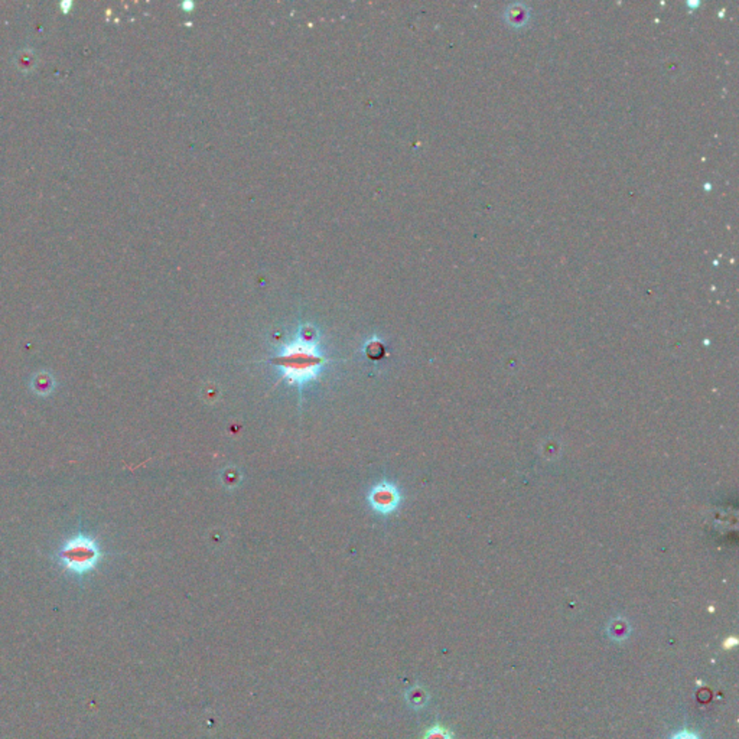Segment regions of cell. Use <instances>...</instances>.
<instances>
[{
    "label": "cell",
    "instance_id": "1",
    "mask_svg": "<svg viewBox=\"0 0 739 739\" xmlns=\"http://www.w3.org/2000/svg\"><path fill=\"white\" fill-rule=\"evenodd\" d=\"M271 363L282 368L288 385L302 387L318 377L328 358L318 350V343L313 336L301 335L271 358Z\"/></svg>",
    "mask_w": 739,
    "mask_h": 739
},
{
    "label": "cell",
    "instance_id": "3",
    "mask_svg": "<svg viewBox=\"0 0 739 739\" xmlns=\"http://www.w3.org/2000/svg\"><path fill=\"white\" fill-rule=\"evenodd\" d=\"M400 501V495L397 488L390 482H382L375 485V487L368 494V502L373 507V510L380 514H390L397 509Z\"/></svg>",
    "mask_w": 739,
    "mask_h": 739
},
{
    "label": "cell",
    "instance_id": "5",
    "mask_svg": "<svg viewBox=\"0 0 739 739\" xmlns=\"http://www.w3.org/2000/svg\"><path fill=\"white\" fill-rule=\"evenodd\" d=\"M424 739H451V735L445 728L435 726L426 732Z\"/></svg>",
    "mask_w": 739,
    "mask_h": 739
},
{
    "label": "cell",
    "instance_id": "6",
    "mask_svg": "<svg viewBox=\"0 0 739 739\" xmlns=\"http://www.w3.org/2000/svg\"><path fill=\"white\" fill-rule=\"evenodd\" d=\"M671 739H699V738H698V736H696L694 733H692V732L683 731V732H679V733H675V735H674V736H673Z\"/></svg>",
    "mask_w": 739,
    "mask_h": 739
},
{
    "label": "cell",
    "instance_id": "2",
    "mask_svg": "<svg viewBox=\"0 0 739 739\" xmlns=\"http://www.w3.org/2000/svg\"><path fill=\"white\" fill-rule=\"evenodd\" d=\"M103 559V551L96 537L77 533L62 543L57 552V562L71 576L84 578L96 571Z\"/></svg>",
    "mask_w": 739,
    "mask_h": 739
},
{
    "label": "cell",
    "instance_id": "4",
    "mask_svg": "<svg viewBox=\"0 0 739 739\" xmlns=\"http://www.w3.org/2000/svg\"><path fill=\"white\" fill-rule=\"evenodd\" d=\"M32 389L36 394H40V396H45L48 394L51 390H54V380L51 375H48L47 373H40V374H36L33 377V383H32Z\"/></svg>",
    "mask_w": 739,
    "mask_h": 739
}]
</instances>
